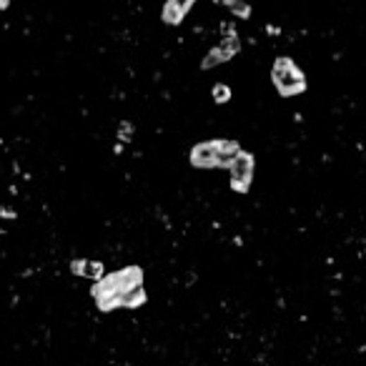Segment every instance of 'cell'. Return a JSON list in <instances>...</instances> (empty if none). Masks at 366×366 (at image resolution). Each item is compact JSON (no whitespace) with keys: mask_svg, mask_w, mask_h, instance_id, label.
Here are the masks:
<instances>
[{"mask_svg":"<svg viewBox=\"0 0 366 366\" xmlns=\"http://www.w3.org/2000/svg\"><path fill=\"white\" fill-rule=\"evenodd\" d=\"M228 11L236 13V16H241V18H248V16H251V8L243 6V3H228Z\"/></svg>","mask_w":366,"mask_h":366,"instance_id":"9","label":"cell"},{"mask_svg":"<svg viewBox=\"0 0 366 366\" xmlns=\"http://www.w3.org/2000/svg\"><path fill=\"white\" fill-rule=\"evenodd\" d=\"M254 156L248 151H241V156L231 164V188L238 193H248L251 181H254Z\"/></svg>","mask_w":366,"mask_h":366,"instance_id":"4","label":"cell"},{"mask_svg":"<svg viewBox=\"0 0 366 366\" xmlns=\"http://www.w3.org/2000/svg\"><path fill=\"white\" fill-rule=\"evenodd\" d=\"M238 48H241V45H238V38H236V35H228L226 40H219V45H216L214 51H211L209 56L203 58L201 68H203V71H209V68L219 66V63L231 61V58L238 53Z\"/></svg>","mask_w":366,"mask_h":366,"instance_id":"5","label":"cell"},{"mask_svg":"<svg viewBox=\"0 0 366 366\" xmlns=\"http://www.w3.org/2000/svg\"><path fill=\"white\" fill-rule=\"evenodd\" d=\"M193 8L191 0H169L164 6V13H161V18H164L169 25H178L183 18H186V13Z\"/></svg>","mask_w":366,"mask_h":366,"instance_id":"6","label":"cell"},{"mask_svg":"<svg viewBox=\"0 0 366 366\" xmlns=\"http://www.w3.org/2000/svg\"><path fill=\"white\" fill-rule=\"evenodd\" d=\"M71 271L78 274V276H83V279H90V281H96V283L106 276V274H103L101 261H88V259H75L73 264H71Z\"/></svg>","mask_w":366,"mask_h":366,"instance_id":"7","label":"cell"},{"mask_svg":"<svg viewBox=\"0 0 366 366\" xmlns=\"http://www.w3.org/2000/svg\"><path fill=\"white\" fill-rule=\"evenodd\" d=\"M214 98H216V103H228L231 101V88L228 85H224V83H219V85H214Z\"/></svg>","mask_w":366,"mask_h":366,"instance_id":"8","label":"cell"},{"mask_svg":"<svg viewBox=\"0 0 366 366\" xmlns=\"http://www.w3.org/2000/svg\"><path fill=\"white\" fill-rule=\"evenodd\" d=\"M271 80L283 98L299 96L306 90V75L301 73V68H296L291 58H276V63L271 68Z\"/></svg>","mask_w":366,"mask_h":366,"instance_id":"3","label":"cell"},{"mask_svg":"<svg viewBox=\"0 0 366 366\" xmlns=\"http://www.w3.org/2000/svg\"><path fill=\"white\" fill-rule=\"evenodd\" d=\"M143 283V271L138 266H126V269L116 271V274H108L98 283H93L90 293L96 299L98 309L101 311H113L118 309L121 301L128 291H133L135 286Z\"/></svg>","mask_w":366,"mask_h":366,"instance_id":"1","label":"cell"},{"mask_svg":"<svg viewBox=\"0 0 366 366\" xmlns=\"http://www.w3.org/2000/svg\"><path fill=\"white\" fill-rule=\"evenodd\" d=\"M241 156V146L236 141H206L201 146H193L191 151V166L196 169H231V164Z\"/></svg>","mask_w":366,"mask_h":366,"instance_id":"2","label":"cell"}]
</instances>
